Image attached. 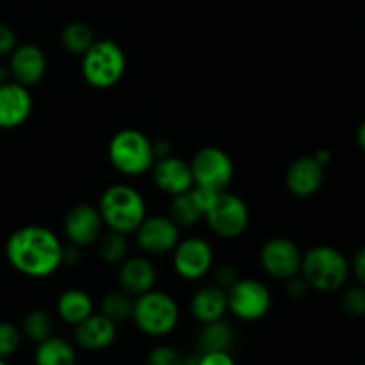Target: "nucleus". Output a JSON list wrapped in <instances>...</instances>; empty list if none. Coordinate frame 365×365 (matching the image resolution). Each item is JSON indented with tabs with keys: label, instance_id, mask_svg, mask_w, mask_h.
<instances>
[{
	"label": "nucleus",
	"instance_id": "f257e3e1",
	"mask_svg": "<svg viewBox=\"0 0 365 365\" xmlns=\"http://www.w3.org/2000/svg\"><path fill=\"white\" fill-rule=\"evenodd\" d=\"M63 246L50 228L27 225L9 235L6 257L18 273L31 278H46L63 266Z\"/></svg>",
	"mask_w": 365,
	"mask_h": 365
},
{
	"label": "nucleus",
	"instance_id": "f03ea898",
	"mask_svg": "<svg viewBox=\"0 0 365 365\" xmlns=\"http://www.w3.org/2000/svg\"><path fill=\"white\" fill-rule=\"evenodd\" d=\"M351 273V264L341 250L334 246H314L303 253L299 274L310 289L319 292H335L342 289Z\"/></svg>",
	"mask_w": 365,
	"mask_h": 365
},
{
	"label": "nucleus",
	"instance_id": "7ed1b4c3",
	"mask_svg": "<svg viewBox=\"0 0 365 365\" xmlns=\"http://www.w3.org/2000/svg\"><path fill=\"white\" fill-rule=\"evenodd\" d=\"M98 212L103 227L128 235L134 234L146 217V202L141 192L132 185L116 184L103 191Z\"/></svg>",
	"mask_w": 365,
	"mask_h": 365
},
{
	"label": "nucleus",
	"instance_id": "20e7f679",
	"mask_svg": "<svg viewBox=\"0 0 365 365\" xmlns=\"http://www.w3.org/2000/svg\"><path fill=\"white\" fill-rule=\"evenodd\" d=\"M127 70L123 48L113 39H95L82 53V77L96 89H109L121 81Z\"/></svg>",
	"mask_w": 365,
	"mask_h": 365
},
{
	"label": "nucleus",
	"instance_id": "39448f33",
	"mask_svg": "<svg viewBox=\"0 0 365 365\" xmlns=\"http://www.w3.org/2000/svg\"><path fill=\"white\" fill-rule=\"evenodd\" d=\"M180 310L168 292L152 291L134 298L132 321L143 334L150 337H164L177 328Z\"/></svg>",
	"mask_w": 365,
	"mask_h": 365
},
{
	"label": "nucleus",
	"instance_id": "423d86ee",
	"mask_svg": "<svg viewBox=\"0 0 365 365\" xmlns=\"http://www.w3.org/2000/svg\"><path fill=\"white\" fill-rule=\"evenodd\" d=\"M109 160L121 175L138 177L152 170L155 163L153 143L135 128H123L110 139Z\"/></svg>",
	"mask_w": 365,
	"mask_h": 365
},
{
	"label": "nucleus",
	"instance_id": "0eeeda50",
	"mask_svg": "<svg viewBox=\"0 0 365 365\" xmlns=\"http://www.w3.org/2000/svg\"><path fill=\"white\" fill-rule=\"evenodd\" d=\"M203 220L217 237L235 239L248 228L250 210L241 196L220 191L214 196L212 203L207 207Z\"/></svg>",
	"mask_w": 365,
	"mask_h": 365
},
{
	"label": "nucleus",
	"instance_id": "6e6552de",
	"mask_svg": "<svg viewBox=\"0 0 365 365\" xmlns=\"http://www.w3.org/2000/svg\"><path fill=\"white\" fill-rule=\"evenodd\" d=\"M271 292L262 282L253 278H237L227 289L228 312L241 321H259L269 312Z\"/></svg>",
	"mask_w": 365,
	"mask_h": 365
},
{
	"label": "nucleus",
	"instance_id": "1a4fd4ad",
	"mask_svg": "<svg viewBox=\"0 0 365 365\" xmlns=\"http://www.w3.org/2000/svg\"><path fill=\"white\" fill-rule=\"evenodd\" d=\"M189 166L195 185L212 191H227L234 178V163L230 155L217 146H205L198 150Z\"/></svg>",
	"mask_w": 365,
	"mask_h": 365
},
{
	"label": "nucleus",
	"instance_id": "9d476101",
	"mask_svg": "<svg viewBox=\"0 0 365 365\" xmlns=\"http://www.w3.org/2000/svg\"><path fill=\"white\" fill-rule=\"evenodd\" d=\"M302 259L299 246L287 237H273L260 248V266L277 280H289L299 274Z\"/></svg>",
	"mask_w": 365,
	"mask_h": 365
},
{
	"label": "nucleus",
	"instance_id": "9b49d317",
	"mask_svg": "<svg viewBox=\"0 0 365 365\" xmlns=\"http://www.w3.org/2000/svg\"><path fill=\"white\" fill-rule=\"evenodd\" d=\"M214 262L212 246L202 237L178 241L173 250L175 273L184 280H200L210 273Z\"/></svg>",
	"mask_w": 365,
	"mask_h": 365
},
{
	"label": "nucleus",
	"instance_id": "f8f14e48",
	"mask_svg": "<svg viewBox=\"0 0 365 365\" xmlns=\"http://www.w3.org/2000/svg\"><path fill=\"white\" fill-rule=\"evenodd\" d=\"M134 234L139 248L150 255L173 252L180 241V227L170 216H146Z\"/></svg>",
	"mask_w": 365,
	"mask_h": 365
},
{
	"label": "nucleus",
	"instance_id": "ddd939ff",
	"mask_svg": "<svg viewBox=\"0 0 365 365\" xmlns=\"http://www.w3.org/2000/svg\"><path fill=\"white\" fill-rule=\"evenodd\" d=\"M64 235L68 242L77 246H91L102 235L103 221L98 212V207L88 205V203H78L68 210L64 217Z\"/></svg>",
	"mask_w": 365,
	"mask_h": 365
},
{
	"label": "nucleus",
	"instance_id": "4468645a",
	"mask_svg": "<svg viewBox=\"0 0 365 365\" xmlns=\"http://www.w3.org/2000/svg\"><path fill=\"white\" fill-rule=\"evenodd\" d=\"M9 75L11 81L32 88L46 73V57L45 52L38 45L25 43L16 45V48L9 53Z\"/></svg>",
	"mask_w": 365,
	"mask_h": 365
},
{
	"label": "nucleus",
	"instance_id": "2eb2a0df",
	"mask_svg": "<svg viewBox=\"0 0 365 365\" xmlns=\"http://www.w3.org/2000/svg\"><path fill=\"white\" fill-rule=\"evenodd\" d=\"M32 96L29 88L14 81L0 84V128L11 130L29 120L32 113Z\"/></svg>",
	"mask_w": 365,
	"mask_h": 365
},
{
	"label": "nucleus",
	"instance_id": "dca6fc26",
	"mask_svg": "<svg viewBox=\"0 0 365 365\" xmlns=\"http://www.w3.org/2000/svg\"><path fill=\"white\" fill-rule=\"evenodd\" d=\"M324 182V166L314 155L296 159L285 173V184L291 195L298 198H310L316 195Z\"/></svg>",
	"mask_w": 365,
	"mask_h": 365
},
{
	"label": "nucleus",
	"instance_id": "f3484780",
	"mask_svg": "<svg viewBox=\"0 0 365 365\" xmlns=\"http://www.w3.org/2000/svg\"><path fill=\"white\" fill-rule=\"evenodd\" d=\"M152 175L157 187L170 196L182 195L195 185L189 163L173 155L157 159L152 166Z\"/></svg>",
	"mask_w": 365,
	"mask_h": 365
},
{
	"label": "nucleus",
	"instance_id": "a211bd4d",
	"mask_svg": "<svg viewBox=\"0 0 365 365\" xmlns=\"http://www.w3.org/2000/svg\"><path fill=\"white\" fill-rule=\"evenodd\" d=\"M155 280V267L146 257H127L118 271V285L132 298L152 291Z\"/></svg>",
	"mask_w": 365,
	"mask_h": 365
},
{
	"label": "nucleus",
	"instance_id": "6ab92c4d",
	"mask_svg": "<svg viewBox=\"0 0 365 365\" xmlns=\"http://www.w3.org/2000/svg\"><path fill=\"white\" fill-rule=\"evenodd\" d=\"M116 327L103 314H91L75 327V341L88 351H102L116 339Z\"/></svg>",
	"mask_w": 365,
	"mask_h": 365
},
{
	"label": "nucleus",
	"instance_id": "aec40b11",
	"mask_svg": "<svg viewBox=\"0 0 365 365\" xmlns=\"http://www.w3.org/2000/svg\"><path fill=\"white\" fill-rule=\"evenodd\" d=\"M228 312L227 291L220 285L210 284L203 285L192 294L191 298V314L196 321L202 324L212 323V321L223 319Z\"/></svg>",
	"mask_w": 365,
	"mask_h": 365
},
{
	"label": "nucleus",
	"instance_id": "412c9836",
	"mask_svg": "<svg viewBox=\"0 0 365 365\" xmlns=\"http://www.w3.org/2000/svg\"><path fill=\"white\" fill-rule=\"evenodd\" d=\"M57 314L64 323L77 327L93 314L91 296L82 289H68L57 299Z\"/></svg>",
	"mask_w": 365,
	"mask_h": 365
},
{
	"label": "nucleus",
	"instance_id": "4be33fe9",
	"mask_svg": "<svg viewBox=\"0 0 365 365\" xmlns=\"http://www.w3.org/2000/svg\"><path fill=\"white\" fill-rule=\"evenodd\" d=\"M73 346L61 337H48L39 342L34 353V365H75Z\"/></svg>",
	"mask_w": 365,
	"mask_h": 365
},
{
	"label": "nucleus",
	"instance_id": "5701e85b",
	"mask_svg": "<svg viewBox=\"0 0 365 365\" xmlns=\"http://www.w3.org/2000/svg\"><path fill=\"white\" fill-rule=\"evenodd\" d=\"M205 210H203L202 203L196 198L192 187L189 191L182 192V195L173 196L170 205V217L178 225V227H192L198 221L203 220Z\"/></svg>",
	"mask_w": 365,
	"mask_h": 365
},
{
	"label": "nucleus",
	"instance_id": "b1692460",
	"mask_svg": "<svg viewBox=\"0 0 365 365\" xmlns=\"http://www.w3.org/2000/svg\"><path fill=\"white\" fill-rule=\"evenodd\" d=\"M234 342V330L223 319L212 321V323L203 324L200 331L198 344L203 353L209 351H228Z\"/></svg>",
	"mask_w": 365,
	"mask_h": 365
},
{
	"label": "nucleus",
	"instance_id": "393cba45",
	"mask_svg": "<svg viewBox=\"0 0 365 365\" xmlns=\"http://www.w3.org/2000/svg\"><path fill=\"white\" fill-rule=\"evenodd\" d=\"M132 310H134V298L121 289L107 292L100 305V314L116 324L132 319Z\"/></svg>",
	"mask_w": 365,
	"mask_h": 365
},
{
	"label": "nucleus",
	"instance_id": "a878e982",
	"mask_svg": "<svg viewBox=\"0 0 365 365\" xmlns=\"http://www.w3.org/2000/svg\"><path fill=\"white\" fill-rule=\"evenodd\" d=\"M61 43H63L64 50L82 56L95 43V36H93L91 27L88 24L71 21V24L64 25L63 32H61Z\"/></svg>",
	"mask_w": 365,
	"mask_h": 365
},
{
	"label": "nucleus",
	"instance_id": "bb28decb",
	"mask_svg": "<svg viewBox=\"0 0 365 365\" xmlns=\"http://www.w3.org/2000/svg\"><path fill=\"white\" fill-rule=\"evenodd\" d=\"M96 250L103 262L107 264H121L127 259L128 253V241L127 235L121 232L109 230L106 235H100L96 241Z\"/></svg>",
	"mask_w": 365,
	"mask_h": 365
},
{
	"label": "nucleus",
	"instance_id": "cd10ccee",
	"mask_svg": "<svg viewBox=\"0 0 365 365\" xmlns=\"http://www.w3.org/2000/svg\"><path fill=\"white\" fill-rule=\"evenodd\" d=\"M20 331L29 339V341L39 344V342H43L45 339L52 337L53 321L52 317H50V314L45 312V310H31V312L24 317V321H21Z\"/></svg>",
	"mask_w": 365,
	"mask_h": 365
},
{
	"label": "nucleus",
	"instance_id": "c85d7f7f",
	"mask_svg": "<svg viewBox=\"0 0 365 365\" xmlns=\"http://www.w3.org/2000/svg\"><path fill=\"white\" fill-rule=\"evenodd\" d=\"M341 310L349 317H364L365 316V287L355 285L342 292L341 296Z\"/></svg>",
	"mask_w": 365,
	"mask_h": 365
},
{
	"label": "nucleus",
	"instance_id": "c756f323",
	"mask_svg": "<svg viewBox=\"0 0 365 365\" xmlns=\"http://www.w3.org/2000/svg\"><path fill=\"white\" fill-rule=\"evenodd\" d=\"M21 341L20 328L9 321H0V359H7L18 349Z\"/></svg>",
	"mask_w": 365,
	"mask_h": 365
},
{
	"label": "nucleus",
	"instance_id": "7c9ffc66",
	"mask_svg": "<svg viewBox=\"0 0 365 365\" xmlns=\"http://www.w3.org/2000/svg\"><path fill=\"white\" fill-rule=\"evenodd\" d=\"M148 365H184L185 360L171 346H157L148 353Z\"/></svg>",
	"mask_w": 365,
	"mask_h": 365
},
{
	"label": "nucleus",
	"instance_id": "2f4dec72",
	"mask_svg": "<svg viewBox=\"0 0 365 365\" xmlns=\"http://www.w3.org/2000/svg\"><path fill=\"white\" fill-rule=\"evenodd\" d=\"M285 282H287L285 291H287V294L291 296L292 299H303L307 294H309L310 285L307 284V280L302 277V274H296V277L289 278V280Z\"/></svg>",
	"mask_w": 365,
	"mask_h": 365
},
{
	"label": "nucleus",
	"instance_id": "473e14b6",
	"mask_svg": "<svg viewBox=\"0 0 365 365\" xmlns=\"http://www.w3.org/2000/svg\"><path fill=\"white\" fill-rule=\"evenodd\" d=\"M16 48V34L6 24H0V57L9 56Z\"/></svg>",
	"mask_w": 365,
	"mask_h": 365
},
{
	"label": "nucleus",
	"instance_id": "72a5a7b5",
	"mask_svg": "<svg viewBox=\"0 0 365 365\" xmlns=\"http://www.w3.org/2000/svg\"><path fill=\"white\" fill-rule=\"evenodd\" d=\"M198 365H237L228 351H209L203 353L198 360Z\"/></svg>",
	"mask_w": 365,
	"mask_h": 365
},
{
	"label": "nucleus",
	"instance_id": "f704fd0d",
	"mask_svg": "<svg viewBox=\"0 0 365 365\" xmlns=\"http://www.w3.org/2000/svg\"><path fill=\"white\" fill-rule=\"evenodd\" d=\"M237 278V271L234 269V266H220L216 269V273H214V284L220 285L221 289L227 291Z\"/></svg>",
	"mask_w": 365,
	"mask_h": 365
},
{
	"label": "nucleus",
	"instance_id": "c9c22d12",
	"mask_svg": "<svg viewBox=\"0 0 365 365\" xmlns=\"http://www.w3.org/2000/svg\"><path fill=\"white\" fill-rule=\"evenodd\" d=\"M351 271L353 274H355L356 280H359V284L365 287V246L360 248L359 252L355 253V257H353Z\"/></svg>",
	"mask_w": 365,
	"mask_h": 365
},
{
	"label": "nucleus",
	"instance_id": "e433bc0d",
	"mask_svg": "<svg viewBox=\"0 0 365 365\" xmlns=\"http://www.w3.org/2000/svg\"><path fill=\"white\" fill-rule=\"evenodd\" d=\"M356 143H359L360 150L365 153V120L356 128Z\"/></svg>",
	"mask_w": 365,
	"mask_h": 365
},
{
	"label": "nucleus",
	"instance_id": "4c0bfd02",
	"mask_svg": "<svg viewBox=\"0 0 365 365\" xmlns=\"http://www.w3.org/2000/svg\"><path fill=\"white\" fill-rule=\"evenodd\" d=\"M314 157H316V159L319 160V163L323 164L324 168H327L328 163H330V160H331V153L328 152V150H319V152L314 153Z\"/></svg>",
	"mask_w": 365,
	"mask_h": 365
},
{
	"label": "nucleus",
	"instance_id": "58836bf2",
	"mask_svg": "<svg viewBox=\"0 0 365 365\" xmlns=\"http://www.w3.org/2000/svg\"><path fill=\"white\" fill-rule=\"evenodd\" d=\"M11 81V75H9V68H4L0 66V84H4V82Z\"/></svg>",
	"mask_w": 365,
	"mask_h": 365
},
{
	"label": "nucleus",
	"instance_id": "ea45409f",
	"mask_svg": "<svg viewBox=\"0 0 365 365\" xmlns=\"http://www.w3.org/2000/svg\"><path fill=\"white\" fill-rule=\"evenodd\" d=\"M0 365H9L6 362V359H0Z\"/></svg>",
	"mask_w": 365,
	"mask_h": 365
}]
</instances>
